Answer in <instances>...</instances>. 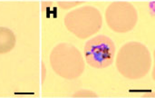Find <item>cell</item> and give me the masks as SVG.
I'll return each instance as SVG.
<instances>
[{"mask_svg": "<svg viewBox=\"0 0 155 98\" xmlns=\"http://www.w3.org/2000/svg\"><path fill=\"white\" fill-rule=\"evenodd\" d=\"M117 71L125 78L138 80L144 77L152 66V56L146 46L132 41L124 44L116 56Z\"/></svg>", "mask_w": 155, "mask_h": 98, "instance_id": "6da1fadb", "label": "cell"}, {"mask_svg": "<svg viewBox=\"0 0 155 98\" xmlns=\"http://www.w3.org/2000/svg\"><path fill=\"white\" fill-rule=\"evenodd\" d=\"M50 65L56 75L66 80L78 78L85 68L81 52L68 43H60L52 49Z\"/></svg>", "mask_w": 155, "mask_h": 98, "instance_id": "7a4b0ae2", "label": "cell"}, {"mask_svg": "<svg viewBox=\"0 0 155 98\" xmlns=\"http://www.w3.org/2000/svg\"><path fill=\"white\" fill-rule=\"evenodd\" d=\"M66 29L80 39L95 35L102 27L103 16L94 6L85 5L67 13L64 18Z\"/></svg>", "mask_w": 155, "mask_h": 98, "instance_id": "3957f363", "label": "cell"}, {"mask_svg": "<svg viewBox=\"0 0 155 98\" xmlns=\"http://www.w3.org/2000/svg\"><path fill=\"white\" fill-rule=\"evenodd\" d=\"M115 51L114 41L106 35H99L86 42L84 54L90 66L103 69L112 66L114 60Z\"/></svg>", "mask_w": 155, "mask_h": 98, "instance_id": "277c9868", "label": "cell"}, {"mask_svg": "<svg viewBox=\"0 0 155 98\" xmlns=\"http://www.w3.org/2000/svg\"><path fill=\"white\" fill-rule=\"evenodd\" d=\"M105 21L111 30L116 33H127L135 27L138 13L132 3L116 1L108 5L105 11Z\"/></svg>", "mask_w": 155, "mask_h": 98, "instance_id": "5b68a950", "label": "cell"}, {"mask_svg": "<svg viewBox=\"0 0 155 98\" xmlns=\"http://www.w3.org/2000/svg\"><path fill=\"white\" fill-rule=\"evenodd\" d=\"M16 38L14 32L5 26H0V55L9 53L15 46Z\"/></svg>", "mask_w": 155, "mask_h": 98, "instance_id": "8992f818", "label": "cell"}, {"mask_svg": "<svg viewBox=\"0 0 155 98\" xmlns=\"http://www.w3.org/2000/svg\"><path fill=\"white\" fill-rule=\"evenodd\" d=\"M80 4H82V2L79 1H57V5L60 8L62 9H70L72 7L77 6Z\"/></svg>", "mask_w": 155, "mask_h": 98, "instance_id": "52a82bcc", "label": "cell"}, {"mask_svg": "<svg viewBox=\"0 0 155 98\" xmlns=\"http://www.w3.org/2000/svg\"><path fill=\"white\" fill-rule=\"evenodd\" d=\"M28 1H34V2L38 3V5H39V9H40L42 12L46 11L49 7L52 6V5H53V3H54V0H28Z\"/></svg>", "mask_w": 155, "mask_h": 98, "instance_id": "ba28073f", "label": "cell"}, {"mask_svg": "<svg viewBox=\"0 0 155 98\" xmlns=\"http://www.w3.org/2000/svg\"><path fill=\"white\" fill-rule=\"evenodd\" d=\"M73 97H98V96L89 90H82L74 93L73 95Z\"/></svg>", "mask_w": 155, "mask_h": 98, "instance_id": "9c48e42d", "label": "cell"}, {"mask_svg": "<svg viewBox=\"0 0 155 98\" xmlns=\"http://www.w3.org/2000/svg\"><path fill=\"white\" fill-rule=\"evenodd\" d=\"M57 1H74V0H57Z\"/></svg>", "mask_w": 155, "mask_h": 98, "instance_id": "30bf717a", "label": "cell"}]
</instances>
